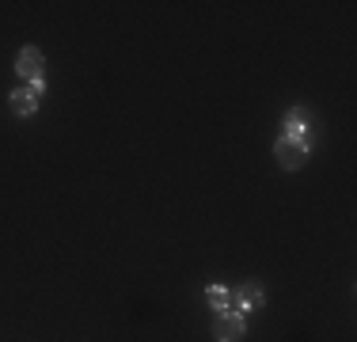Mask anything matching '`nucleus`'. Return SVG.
<instances>
[{
	"instance_id": "obj_7",
	"label": "nucleus",
	"mask_w": 357,
	"mask_h": 342,
	"mask_svg": "<svg viewBox=\"0 0 357 342\" xmlns=\"http://www.w3.org/2000/svg\"><path fill=\"white\" fill-rule=\"evenodd\" d=\"M206 301H209V308H217V312H228V289L209 285L206 289Z\"/></svg>"
},
{
	"instance_id": "obj_2",
	"label": "nucleus",
	"mask_w": 357,
	"mask_h": 342,
	"mask_svg": "<svg viewBox=\"0 0 357 342\" xmlns=\"http://www.w3.org/2000/svg\"><path fill=\"white\" fill-rule=\"evenodd\" d=\"M243 315L240 312H232V308H228V312H220L217 320H213V339L217 342H240L243 339Z\"/></svg>"
},
{
	"instance_id": "obj_3",
	"label": "nucleus",
	"mask_w": 357,
	"mask_h": 342,
	"mask_svg": "<svg viewBox=\"0 0 357 342\" xmlns=\"http://www.w3.org/2000/svg\"><path fill=\"white\" fill-rule=\"evenodd\" d=\"M262 301H266V293H262L259 281H243L236 293H228V304H232L236 312H255V308H262Z\"/></svg>"
},
{
	"instance_id": "obj_1",
	"label": "nucleus",
	"mask_w": 357,
	"mask_h": 342,
	"mask_svg": "<svg viewBox=\"0 0 357 342\" xmlns=\"http://www.w3.org/2000/svg\"><path fill=\"white\" fill-rule=\"evenodd\" d=\"M308 133L304 137H282V141L274 144V156H278V164H282L285 171H296V168H304V160H308Z\"/></svg>"
},
{
	"instance_id": "obj_5",
	"label": "nucleus",
	"mask_w": 357,
	"mask_h": 342,
	"mask_svg": "<svg viewBox=\"0 0 357 342\" xmlns=\"http://www.w3.org/2000/svg\"><path fill=\"white\" fill-rule=\"evenodd\" d=\"M38 110V96L31 88H20V91H12V114H20V118H31Z\"/></svg>"
},
{
	"instance_id": "obj_4",
	"label": "nucleus",
	"mask_w": 357,
	"mask_h": 342,
	"mask_svg": "<svg viewBox=\"0 0 357 342\" xmlns=\"http://www.w3.org/2000/svg\"><path fill=\"white\" fill-rule=\"evenodd\" d=\"M42 50H35V46H23L20 50V61H15V73L23 76V80H42Z\"/></svg>"
},
{
	"instance_id": "obj_6",
	"label": "nucleus",
	"mask_w": 357,
	"mask_h": 342,
	"mask_svg": "<svg viewBox=\"0 0 357 342\" xmlns=\"http://www.w3.org/2000/svg\"><path fill=\"white\" fill-rule=\"evenodd\" d=\"M304 126H308V114H304L301 107H293V110L285 114L282 130H285V137H304Z\"/></svg>"
},
{
	"instance_id": "obj_8",
	"label": "nucleus",
	"mask_w": 357,
	"mask_h": 342,
	"mask_svg": "<svg viewBox=\"0 0 357 342\" xmlns=\"http://www.w3.org/2000/svg\"><path fill=\"white\" fill-rule=\"evenodd\" d=\"M27 88H31V91H35V96H42V91H46V80H31V84H27Z\"/></svg>"
}]
</instances>
